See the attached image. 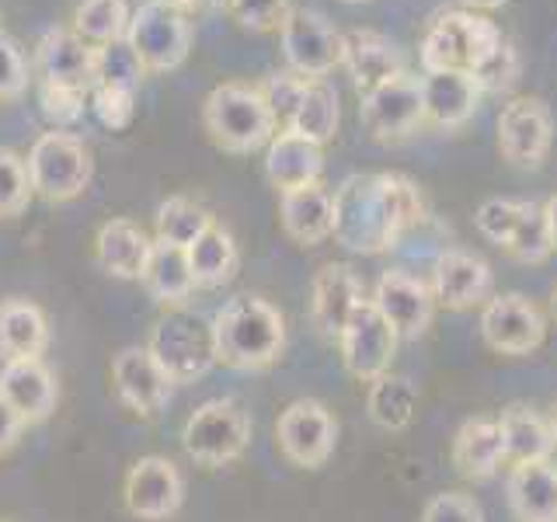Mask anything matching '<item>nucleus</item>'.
<instances>
[{"label": "nucleus", "mask_w": 557, "mask_h": 522, "mask_svg": "<svg viewBox=\"0 0 557 522\" xmlns=\"http://www.w3.org/2000/svg\"><path fill=\"white\" fill-rule=\"evenodd\" d=\"M519 52L516 46L505 39L502 35V42L487 52V57L470 70V77H474V84L481 87V95H502V91H509V87L519 80Z\"/></svg>", "instance_id": "nucleus-41"}, {"label": "nucleus", "mask_w": 557, "mask_h": 522, "mask_svg": "<svg viewBox=\"0 0 557 522\" xmlns=\"http://www.w3.org/2000/svg\"><path fill=\"white\" fill-rule=\"evenodd\" d=\"M275 443L283 449V457L293 467L318 470L331 460L338 443V422L327 411V405L313 397H300L278 414L275 422Z\"/></svg>", "instance_id": "nucleus-9"}, {"label": "nucleus", "mask_w": 557, "mask_h": 522, "mask_svg": "<svg viewBox=\"0 0 557 522\" xmlns=\"http://www.w3.org/2000/svg\"><path fill=\"white\" fill-rule=\"evenodd\" d=\"M213 213L188 196H171L168 202L157 206V216H153V237L161 244H171V248H191L209 226H213Z\"/></svg>", "instance_id": "nucleus-34"}, {"label": "nucleus", "mask_w": 557, "mask_h": 522, "mask_svg": "<svg viewBox=\"0 0 557 522\" xmlns=\"http://www.w3.org/2000/svg\"><path fill=\"white\" fill-rule=\"evenodd\" d=\"M425 220V199L405 174H352L335 191V237L352 254H383Z\"/></svg>", "instance_id": "nucleus-1"}, {"label": "nucleus", "mask_w": 557, "mask_h": 522, "mask_svg": "<svg viewBox=\"0 0 557 522\" xmlns=\"http://www.w3.org/2000/svg\"><path fill=\"white\" fill-rule=\"evenodd\" d=\"M342 66L348 70V77H352L359 95H370L380 84L405 74V60H400L397 46L387 39V35L370 32V28L345 32Z\"/></svg>", "instance_id": "nucleus-22"}, {"label": "nucleus", "mask_w": 557, "mask_h": 522, "mask_svg": "<svg viewBox=\"0 0 557 522\" xmlns=\"http://www.w3.org/2000/svg\"><path fill=\"white\" fill-rule=\"evenodd\" d=\"M150 356L161 362V370L174 380V387L182 383H196L216 365V338L213 321H206L199 310L168 307L164 318L150 331Z\"/></svg>", "instance_id": "nucleus-4"}, {"label": "nucleus", "mask_w": 557, "mask_h": 522, "mask_svg": "<svg viewBox=\"0 0 557 522\" xmlns=\"http://www.w3.org/2000/svg\"><path fill=\"white\" fill-rule=\"evenodd\" d=\"M554 147V115L540 98H512L498 115V150L512 167H540Z\"/></svg>", "instance_id": "nucleus-14"}, {"label": "nucleus", "mask_w": 557, "mask_h": 522, "mask_svg": "<svg viewBox=\"0 0 557 522\" xmlns=\"http://www.w3.org/2000/svg\"><path fill=\"white\" fill-rule=\"evenodd\" d=\"M502 42V28L478 11H443L429 25L418 60H422L425 74H440V70H460L470 74L487 52Z\"/></svg>", "instance_id": "nucleus-5"}, {"label": "nucleus", "mask_w": 557, "mask_h": 522, "mask_svg": "<svg viewBox=\"0 0 557 522\" xmlns=\"http://www.w3.org/2000/svg\"><path fill=\"white\" fill-rule=\"evenodd\" d=\"M397 331L387 324V318L376 310V303L366 296L356 307L352 321L345 324L338 348H342V362L345 370L362 383H373L380 376L391 373V362L397 352Z\"/></svg>", "instance_id": "nucleus-12"}, {"label": "nucleus", "mask_w": 557, "mask_h": 522, "mask_svg": "<svg viewBox=\"0 0 557 522\" xmlns=\"http://www.w3.org/2000/svg\"><path fill=\"white\" fill-rule=\"evenodd\" d=\"M188 265L191 278H196V289H220L237 275L240 265V251L237 240L226 226L213 223L209 231L188 248Z\"/></svg>", "instance_id": "nucleus-32"}, {"label": "nucleus", "mask_w": 557, "mask_h": 522, "mask_svg": "<svg viewBox=\"0 0 557 522\" xmlns=\"http://www.w3.org/2000/svg\"><path fill=\"white\" fill-rule=\"evenodd\" d=\"M550 318L557 321V289L550 293Z\"/></svg>", "instance_id": "nucleus-52"}, {"label": "nucleus", "mask_w": 557, "mask_h": 522, "mask_svg": "<svg viewBox=\"0 0 557 522\" xmlns=\"http://www.w3.org/2000/svg\"><path fill=\"white\" fill-rule=\"evenodd\" d=\"M366 411H370V422L383 432H405L414 414H418V390L414 383L405 376H380L370 383V394H366Z\"/></svg>", "instance_id": "nucleus-33"}, {"label": "nucleus", "mask_w": 557, "mask_h": 522, "mask_svg": "<svg viewBox=\"0 0 557 522\" xmlns=\"http://www.w3.org/2000/svg\"><path fill=\"white\" fill-rule=\"evenodd\" d=\"M453 467L467 481H492L505 467V443L498 418H467L453 435Z\"/></svg>", "instance_id": "nucleus-28"}, {"label": "nucleus", "mask_w": 557, "mask_h": 522, "mask_svg": "<svg viewBox=\"0 0 557 522\" xmlns=\"http://www.w3.org/2000/svg\"><path fill=\"white\" fill-rule=\"evenodd\" d=\"M498 428L505 443V467L540 463L554 457V449H557L554 425L540 411L527 405H512L498 414Z\"/></svg>", "instance_id": "nucleus-29"}, {"label": "nucleus", "mask_w": 557, "mask_h": 522, "mask_svg": "<svg viewBox=\"0 0 557 522\" xmlns=\"http://www.w3.org/2000/svg\"><path fill=\"white\" fill-rule=\"evenodd\" d=\"M95 52L74 28H49L39 46H35V70L39 80L52 87H70V91H95Z\"/></svg>", "instance_id": "nucleus-19"}, {"label": "nucleus", "mask_w": 557, "mask_h": 522, "mask_svg": "<svg viewBox=\"0 0 557 522\" xmlns=\"http://www.w3.org/2000/svg\"><path fill=\"white\" fill-rule=\"evenodd\" d=\"M522 209H527V199H484L474 213L481 237L505 248V244L512 240L519 220H522Z\"/></svg>", "instance_id": "nucleus-42"}, {"label": "nucleus", "mask_w": 557, "mask_h": 522, "mask_svg": "<svg viewBox=\"0 0 557 522\" xmlns=\"http://www.w3.org/2000/svg\"><path fill=\"white\" fill-rule=\"evenodd\" d=\"M150 251H153L150 234L133 220H109L95 234V258L101 272H109L112 278H126V283L144 278Z\"/></svg>", "instance_id": "nucleus-26"}, {"label": "nucleus", "mask_w": 557, "mask_h": 522, "mask_svg": "<svg viewBox=\"0 0 557 522\" xmlns=\"http://www.w3.org/2000/svg\"><path fill=\"white\" fill-rule=\"evenodd\" d=\"M324 174V147L310 144L300 133L278 129L265 147V178L283 196L293 188L318 185Z\"/></svg>", "instance_id": "nucleus-23"}, {"label": "nucleus", "mask_w": 557, "mask_h": 522, "mask_svg": "<svg viewBox=\"0 0 557 522\" xmlns=\"http://www.w3.org/2000/svg\"><path fill=\"white\" fill-rule=\"evenodd\" d=\"M122 498H126L129 515L144 522H164L178 515L185 501V477L178 463L168 457H139L122 481Z\"/></svg>", "instance_id": "nucleus-15"}, {"label": "nucleus", "mask_w": 557, "mask_h": 522, "mask_svg": "<svg viewBox=\"0 0 557 522\" xmlns=\"http://www.w3.org/2000/svg\"><path fill=\"white\" fill-rule=\"evenodd\" d=\"M182 446L191 463L209 470L237 463L251 446V418L237 400L213 397L185 418Z\"/></svg>", "instance_id": "nucleus-6"}, {"label": "nucleus", "mask_w": 557, "mask_h": 522, "mask_svg": "<svg viewBox=\"0 0 557 522\" xmlns=\"http://www.w3.org/2000/svg\"><path fill=\"white\" fill-rule=\"evenodd\" d=\"M435 307L446 310H470L492 300L495 289V272L492 265L463 248H446L432 265V283H429Z\"/></svg>", "instance_id": "nucleus-16"}, {"label": "nucleus", "mask_w": 557, "mask_h": 522, "mask_svg": "<svg viewBox=\"0 0 557 522\" xmlns=\"http://www.w3.org/2000/svg\"><path fill=\"white\" fill-rule=\"evenodd\" d=\"M505 495L516 522H557V463H519L509 467Z\"/></svg>", "instance_id": "nucleus-27"}, {"label": "nucleus", "mask_w": 557, "mask_h": 522, "mask_svg": "<svg viewBox=\"0 0 557 522\" xmlns=\"http://www.w3.org/2000/svg\"><path fill=\"white\" fill-rule=\"evenodd\" d=\"M32 182H28V164L25 157L14 150L0 147V220L22 216L32 202Z\"/></svg>", "instance_id": "nucleus-39"}, {"label": "nucleus", "mask_w": 557, "mask_h": 522, "mask_svg": "<svg viewBox=\"0 0 557 522\" xmlns=\"http://www.w3.org/2000/svg\"><path fill=\"white\" fill-rule=\"evenodd\" d=\"M307 84L310 80L300 77V74H293V70H275V74H269L265 80L258 84V91L272 109L278 129H289V122H293L296 109H300V101H304Z\"/></svg>", "instance_id": "nucleus-40"}, {"label": "nucleus", "mask_w": 557, "mask_h": 522, "mask_svg": "<svg viewBox=\"0 0 557 522\" xmlns=\"http://www.w3.org/2000/svg\"><path fill=\"white\" fill-rule=\"evenodd\" d=\"M278 39H283V57L289 70L307 80H324L331 70L342 66L345 35L318 11L293 8L283 28H278Z\"/></svg>", "instance_id": "nucleus-10"}, {"label": "nucleus", "mask_w": 557, "mask_h": 522, "mask_svg": "<svg viewBox=\"0 0 557 522\" xmlns=\"http://www.w3.org/2000/svg\"><path fill=\"white\" fill-rule=\"evenodd\" d=\"M505 251H509L516 261H522V265H540V261H547L554 254V244H550V234H547V220H544V206L527 202V209H522V220L516 226L512 240L505 244Z\"/></svg>", "instance_id": "nucleus-38"}, {"label": "nucleus", "mask_w": 557, "mask_h": 522, "mask_svg": "<svg viewBox=\"0 0 557 522\" xmlns=\"http://www.w3.org/2000/svg\"><path fill=\"white\" fill-rule=\"evenodd\" d=\"M362 300L366 286L356 269L345 265V261H327L310 283V321L318 327V335L327 341H338Z\"/></svg>", "instance_id": "nucleus-18"}, {"label": "nucleus", "mask_w": 557, "mask_h": 522, "mask_svg": "<svg viewBox=\"0 0 557 522\" xmlns=\"http://www.w3.org/2000/svg\"><path fill=\"white\" fill-rule=\"evenodd\" d=\"M126 42L136 49L139 63L147 66V74H164L188 60L191 49V22L188 14L171 4V0H147L129 17Z\"/></svg>", "instance_id": "nucleus-8"}, {"label": "nucleus", "mask_w": 557, "mask_h": 522, "mask_svg": "<svg viewBox=\"0 0 557 522\" xmlns=\"http://www.w3.org/2000/svg\"><path fill=\"white\" fill-rule=\"evenodd\" d=\"M202 129L226 153H255L278 133L275 115L261 98L258 84L226 80L202 101Z\"/></svg>", "instance_id": "nucleus-3"}, {"label": "nucleus", "mask_w": 557, "mask_h": 522, "mask_svg": "<svg viewBox=\"0 0 557 522\" xmlns=\"http://www.w3.org/2000/svg\"><path fill=\"white\" fill-rule=\"evenodd\" d=\"M544 220H547L550 244H554V251H557V196H550V199L544 202Z\"/></svg>", "instance_id": "nucleus-50"}, {"label": "nucleus", "mask_w": 557, "mask_h": 522, "mask_svg": "<svg viewBox=\"0 0 557 522\" xmlns=\"http://www.w3.org/2000/svg\"><path fill=\"white\" fill-rule=\"evenodd\" d=\"M418 84H422V109H425L429 126L460 129L481 104V87L470 74H460V70L425 74V77H418Z\"/></svg>", "instance_id": "nucleus-25"}, {"label": "nucleus", "mask_w": 557, "mask_h": 522, "mask_svg": "<svg viewBox=\"0 0 557 522\" xmlns=\"http://www.w3.org/2000/svg\"><path fill=\"white\" fill-rule=\"evenodd\" d=\"M422 522H484V512L470 495L443 492L429 498V505L422 509Z\"/></svg>", "instance_id": "nucleus-45"}, {"label": "nucleus", "mask_w": 557, "mask_h": 522, "mask_svg": "<svg viewBox=\"0 0 557 522\" xmlns=\"http://www.w3.org/2000/svg\"><path fill=\"white\" fill-rule=\"evenodd\" d=\"M28 91V63L25 52L11 35L0 32V101H14Z\"/></svg>", "instance_id": "nucleus-44"}, {"label": "nucleus", "mask_w": 557, "mask_h": 522, "mask_svg": "<svg viewBox=\"0 0 557 522\" xmlns=\"http://www.w3.org/2000/svg\"><path fill=\"white\" fill-rule=\"evenodd\" d=\"M129 4L126 0H81L74 11V32L91 46L115 42L129 28Z\"/></svg>", "instance_id": "nucleus-36"}, {"label": "nucleus", "mask_w": 557, "mask_h": 522, "mask_svg": "<svg viewBox=\"0 0 557 522\" xmlns=\"http://www.w3.org/2000/svg\"><path fill=\"white\" fill-rule=\"evenodd\" d=\"M28 182L46 202H70L91 185V153L74 133H42L28 150Z\"/></svg>", "instance_id": "nucleus-7"}, {"label": "nucleus", "mask_w": 557, "mask_h": 522, "mask_svg": "<svg viewBox=\"0 0 557 522\" xmlns=\"http://www.w3.org/2000/svg\"><path fill=\"white\" fill-rule=\"evenodd\" d=\"M139 283L147 286V293L164 310L168 307H185L188 296L196 293V278H191V265H188V251L153 240L147 272H144V278H139Z\"/></svg>", "instance_id": "nucleus-31"}, {"label": "nucleus", "mask_w": 557, "mask_h": 522, "mask_svg": "<svg viewBox=\"0 0 557 522\" xmlns=\"http://www.w3.org/2000/svg\"><path fill=\"white\" fill-rule=\"evenodd\" d=\"M481 335L498 356H530L547 338V318L522 293H502L481 310Z\"/></svg>", "instance_id": "nucleus-11"}, {"label": "nucleus", "mask_w": 557, "mask_h": 522, "mask_svg": "<svg viewBox=\"0 0 557 522\" xmlns=\"http://www.w3.org/2000/svg\"><path fill=\"white\" fill-rule=\"evenodd\" d=\"M95 115L101 119V126L126 129L136 115V95L115 91V87H95Z\"/></svg>", "instance_id": "nucleus-46"}, {"label": "nucleus", "mask_w": 557, "mask_h": 522, "mask_svg": "<svg viewBox=\"0 0 557 522\" xmlns=\"http://www.w3.org/2000/svg\"><path fill=\"white\" fill-rule=\"evenodd\" d=\"M550 425H554V439H557V411H554V422Z\"/></svg>", "instance_id": "nucleus-54"}, {"label": "nucleus", "mask_w": 557, "mask_h": 522, "mask_svg": "<svg viewBox=\"0 0 557 522\" xmlns=\"http://www.w3.org/2000/svg\"><path fill=\"white\" fill-rule=\"evenodd\" d=\"M112 383L122 405L144 418H153L174 394V380L161 370V362L150 356L147 345L122 348L112 359Z\"/></svg>", "instance_id": "nucleus-20"}, {"label": "nucleus", "mask_w": 557, "mask_h": 522, "mask_svg": "<svg viewBox=\"0 0 557 522\" xmlns=\"http://www.w3.org/2000/svg\"><path fill=\"white\" fill-rule=\"evenodd\" d=\"M42 112L57 126H70L84 115V91H70V87L42 84Z\"/></svg>", "instance_id": "nucleus-47"}, {"label": "nucleus", "mask_w": 557, "mask_h": 522, "mask_svg": "<svg viewBox=\"0 0 557 522\" xmlns=\"http://www.w3.org/2000/svg\"><path fill=\"white\" fill-rule=\"evenodd\" d=\"M147 66L139 63L136 49L126 42V35L115 42H104L95 52V87H115V91H129L136 95L139 84H144Z\"/></svg>", "instance_id": "nucleus-37"}, {"label": "nucleus", "mask_w": 557, "mask_h": 522, "mask_svg": "<svg viewBox=\"0 0 557 522\" xmlns=\"http://www.w3.org/2000/svg\"><path fill=\"white\" fill-rule=\"evenodd\" d=\"M231 8V0H185V11H202V14H213Z\"/></svg>", "instance_id": "nucleus-49"}, {"label": "nucleus", "mask_w": 557, "mask_h": 522, "mask_svg": "<svg viewBox=\"0 0 557 522\" xmlns=\"http://www.w3.org/2000/svg\"><path fill=\"white\" fill-rule=\"evenodd\" d=\"M460 4L467 8V11H495V8H502L505 4V0H460Z\"/></svg>", "instance_id": "nucleus-51"}, {"label": "nucleus", "mask_w": 557, "mask_h": 522, "mask_svg": "<svg viewBox=\"0 0 557 522\" xmlns=\"http://www.w3.org/2000/svg\"><path fill=\"white\" fill-rule=\"evenodd\" d=\"M348 4H362V0H348Z\"/></svg>", "instance_id": "nucleus-55"}, {"label": "nucleus", "mask_w": 557, "mask_h": 522, "mask_svg": "<svg viewBox=\"0 0 557 522\" xmlns=\"http://www.w3.org/2000/svg\"><path fill=\"white\" fill-rule=\"evenodd\" d=\"M359 119L366 133L380 144H394L425 126V109H422V84L411 74H400L387 84H380L376 91L362 95Z\"/></svg>", "instance_id": "nucleus-13"}, {"label": "nucleus", "mask_w": 557, "mask_h": 522, "mask_svg": "<svg viewBox=\"0 0 557 522\" xmlns=\"http://www.w3.org/2000/svg\"><path fill=\"white\" fill-rule=\"evenodd\" d=\"M49 348V321L42 307L32 300H4L0 303V359H42Z\"/></svg>", "instance_id": "nucleus-30"}, {"label": "nucleus", "mask_w": 557, "mask_h": 522, "mask_svg": "<svg viewBox=\"0 0 557 522\" xmlns=\"http://www.w3.org/2000/svg\"><path fill=\"white\" fill-rule=\"evenodd\" d=\"M370 300L376 303L383 318H387V324L397 331V338H405V341L422 338L435 318V296H432L429 283H422V278L405 269L383 272Z\"/></svg>", "instance_id": "nucleus-17"}, {"label": "nucleus", "mask_w": 557, "mask_h": 522, "mask_svg": "<svg viewBox=\"0 0 557 522\" xmlns=\"http://www.w3.org/2000/svg\"><path fill=\"white\" fill-rule=\"evenodd\" d=\"M22 432H25V422H22V414H17L4 394H0V457H8V452L17 446V439H22Z\"/></svg>", "instance_id": "nucleus-48"}, {"label": "nucleus", "mask_w": 557, "mask_h": 522, "mask_svg": "<svg viewBox=\"0 0 557 522\" xmlns=\"http://www.w3.org/2000/svg\"><path fill=\"white\" fill-rule=\"evenodd\" d=\"M226 11L237 17V25L251 32H278L289 17L293 4L289 0H231Z\"/></svg>", "instance_id": "nucleus-43"}, {"label": "nucleus", "mask_w": 557, "mask_h": 522, "mask_svg": "<svg viewBox=\"0 0 557 522\" xmlns=\"http://www.w3.org/2000/svg\"><path fill=\"white\" fill-rule=\"evenodd\" d=\"M0 394H4L8 405L22 414L25 425H39L57 411L60 387L57 376L42 362V359H14L4 362L0 370Z\"/></svg>", "instance_id": "nucleus-21"}, {"label": "nucleus", "mask_w": 557, "mask_h": 522, "mask_svg": "<svg viewBox=\"0 0 557 522\" xmlns=\"http://www.w3.org/2000/svg\"><path fill=\"white\" fill-rule=\"evenodd\" d=\"M278 223L293 244L300 248H318L331 237L335 226V196L318 182L307 188H293L278 196Z\"/></svg>", "instance_id": "nucleus-24"}, {"label": "nucleus", "mask_w": 557, "mask_h": 522, "mask_svg": "<svg viewBox=\"0 0 557 522\" xmlns=\"http://www.w3.org/2000/svg\"><path fill=\"white\" fill-rule=\"evenodd\" d=\"M171 4H178V8L185 11V0H171ZM185 14H188V11H185Z\"/></svg>", "instance_id": "nucleus-53"}, {"label": "nucleus", "mask_w": 557, "mask_h": 522, "mask_svg": "<svg viewBox=\"0 0 557 522\" xmlns=\"http://www.w3.org/2000/svg\"><path fill=\"white\" fill-rule=\"evenodd\" d=\"M216 362L244 373H261L286 352V318L269 300L240 293L213 318Z\"/></svg>", "instance_id": "nucleus-2"}, {"label": "nucleus", "mask_w": 557, "mask_h": 522, "mask_svg": "<svg viewBox=\"0 0 557 522\" xmlns=\"http://www.w3.org/2000/svg\"><path fill=\"white\" fill-rule=\"evenodd\" d=\"M338 122H342L338 91L327 80H310L300 109H296V115L289 122V129L300 133L304 139H310V144L327 147L338 133Z\"/></svg>", "instance_id": "nucleus-35"}]
</instances>
